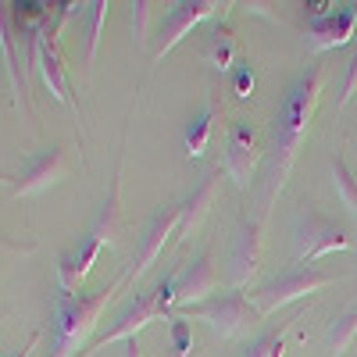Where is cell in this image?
<instances>
[{"instance_id": "cell-1", "label": "cell", "mask_w": 357, "mask_h": 357, "mask_svg": "<svg viewBox=\"0 0 357 357\" xmlns=\"http://www.w3.org/2000/svg\"><path fill=\"white\" fill-rule=\"evenodd\" d=\"M325 65H311L301 79H296L272 118V139H268V151H264V175H261V218H268L272 204L279 200V193L289 183V172L296 165V151L311 129V118L318 111L321 100V89H325Z\"/></svg>"}, {"instance_id": "cell-2", "label": "cell", "mask_w": 357, "mask_h": 357, "mask_svg": "<svg viewBox=\"0 0 357 357\" xmlns=\"http://www.w3.org/2000/svg\"><path fill=\"white\" fill-rule=\"evenodd\" d=\"M129 279H132V264L126 268V272H118L107 286H100L97 293L57 296V304H54V357H75V350L89 340V333L97 329L104 307L122 293V286Z\"/></svg>"}, {"instance_id": "cell-3", "label": "cell", "mask_w": 357, "mask_h": 357, "mask_svg": "<svg viewBox=\"0 0 357 357\" xmlns=\"http://www.w3.org/2000/svg\"><path fill=\"white\" fill-rule=\"evenodd\" d=\"M161 314H172V279H168V282H158L151 293H139L136 301L114 318L111 329L89 343V350H86L82 357H93V354L107 350L111 343H129V340H136V333H143L146 325L158 321Z\"/></svg>"}, {"instance_id": "cell-4", "label": "cell", "mask_w": 357, "mask_h": 357, "mask_svg": "<svg viewBox=\"0 0 357 357\" xmlns=\"http://www.w3.org/2000/svg\"><path fill=\"white\" fill-rule=\"evenodd\" d=\"M340 275H329V272H318L314 264H301V268H289V272L275 275L272 282H264L261 289L250 293V301H254V311L261 318H268L272 311L293 304V301H304V296L311 293H321L325 286H333Z\"/></svg>"}, {"instance_id": "cell-5", "label": "cell", "mask_w": 357, "mask_h": 357, "mask_svg": "<svg viewBox=\"0 0 357 357\" xmlns=\"http://www.w3.org/2000/svg\"><path fill=\"white\" fill-rule=\"evenodd\" d=\"M293 247H296L293 250L296 264H314L318 257L333 254V250H350L354 240L347 229H340L336 222L321 218L314 207H307V215H301L293 225Z\"/></svg>"}, {"instance_id": "cell-6", "label": "cell", "mask_w": 357, "mask_h": 357, "mask_svg": "<svg viewBox=\"0 0 357 357\" xmlns=\"http://www.w3.org/2000/svg\"><path fill=\"white\" fill-rule=\"evenodd\" d=\"M183 314H193L200 321H207L211 329L222 336V340H232L236 333L243 329V325L250 321V314H257L250 307V296L243 289H225V293H215V296H207L204 304H193L186 307Z\"/></svg>"}, {"instance_id": "cell-7", "label": "cell", "mask_w": 357, "mask_h": 357, "mask_svg": "<svg viewBox=\"0 0 357 357\" xmlns=\"http://www.w3.org/2000/svg\"><path fill=\"white\" fill-rule=\"evenodd\" d=\"M215 289H218V272H215L211 250H204L172 275V311L178 314L193 304H204L207 293H215Z\"/></svg>"}, {"instance_id": "cell-8", "label": "cell", "mask_w": 357, "mask_h": 357, "mask_svg": "<svg viewBox=\"0 0 357 357\" xmlns=\"http://www.w3.org/2000/svg\"><path fill=\"white\" fill-rule=\"evenodd\" d=\"M264 151H261V143H257V132L247 126V122H232L229 132H225V175L232 178L240 190L250 186V178H254V168L261 165Z\"/></svg>"}, {"instance_id": "cell-9", "label": "cell", "mask_w": 357, "mask_h": 357, "mask_svg": "<svg viewBox=\"0 0 357 357\" xmlns=\"http://www.w3.org/2000/svg\"><path fill=\"white\" fill-rule=\"evenodd\" d=\"M178 222H183V204H165L161 211L146 222V229L139 236L136 261H132V279H143L158 264V257L165 254V243L178 232Z\"/></svg>"}, {"instance_id": "cell-10", "label": "cell", "mask_w": 357, "mask_h": 357, "mask_svg": "<svg viewBox=\"0 0 357 357\" xmlns=\"http://www.w3.org/2000/svg\"><path fill=\"white\" fill-rule=\"evenodd\" d=\"M218 8H222L218 0H178V4H172V11H168V18H165V25H161V40H158L154 57L161 61L165 54H172L200 22H207Z\"/></svg>"}, {"instance_id": "cell-11", "label": "cell", "mask_w": 357, "mask_h": 357, "mask_svg": "<svg viewBox=\"0 0 357 357\" xmlns=\"http://www.w3.org/2000/svg\"><path fill=\"white\" fill-rule=\"evenodd\" d=\"M68 175V158L61 146H47V151H40L33 161L25 165L22 178H15V186H11V197H33V193H43L47 186L54 183H61V178Z\"/></svg>"}, {"instance_id": "cell-12", "label": "cell", "mask_w": 357, "mask_h": 357, "mask_svg": "<svg viewBox=\"0 0 357 357\" xmlns=\"http://www.w3.org/2000/svg\"><path fill=\"white\" fill-rule=\"evenodd\" d=\"M357 33V15L354 8H343V11H329V15H314L307 22V50L311 54H321V50H333V47H343L350 43Z\"/></svg>"}, {"instance_id": "cell-13", "label": "cell", "mask_w": 357, "mask_h": 357, "mask_svg": "<svg viewBox=\"0 0 357 357\" xmlns=\"http://www.w3.org/2000/svg\"><path fill=\"white\" fill-rule=\"evenodd\" d=\"M261 218H243L240 236H236V247H232V289H247L250 279L257 275L261 268Z\"/></svg>"}, {"instance_id": "cell-14", "label": "cell", "mask_w": 357, "mask_h": 357, "mask_svg": "<svg viewBox=\"0 0 357 357\" xmlns=\"http://www.w3.org/2000/svg\"><path fill=\"white\" fill-rule=\"evenodd\" d=\"M222 178H225V168L218 165V168L207 172V175L200 178V186L183 200V222H178V232H183V236H190V232H197V229H200V222L207 218V211H211L215 200H218Z\"/></svg>"}, {"instance_id": "cell-15", "label": "cell", "mask_w": 357, "mask_h": 357, "mask_svg": "<svg viewBox=\"0 0 357 357\" xmlns=\"http://www.w3.org/2000/svg\"><path fill=\"white\" fill-rule=\"evenodd\" d=\"M118 232H122V165H118L111 186H107V200L100 207V218L93 225V240H100L104 247H118Z\"/></svg>"}, {"instance_id": "cell-16", "label": "cell", "mask_w": 357, "mask_h": 357, "mask_svg": "<svg viewBox=\"0 0 357 357\" xmlns=\"http://www.w3.org/2000/svg\"><path fill=\"white\" fill-rule=\"evenodd\" d=\"M215 126H218V104H215V97H207L204 111L186 126V136H183L190 161H200L207 154V143H211V136H215Z\"/></svg>"}, {"instance_id": "cell-17", "label": "cell", "mask_w": 357, "mask_h": 357, "mask_svg": "<svg viewBox=\"0 0 357 357\" xmlns=\"http://www.w3.org/2000/svg\"><path fill=\"white\" fill-rule=\"evenodd\" d=\"M354 336H357V304H354V307H347L340 318H333L329 333H325V343H329V354H333V357H343V354L350 350Z\"/></svg>"}, {"instance_id": "cell-18", "label": "cell", "mask_w": 357, "mask_h": 357, "mask_svg": "<svg viewBox=\"0 0 357 357\" xmlns=\"http://www.w3.org/2000/svg\"><path fill=\"white\" fill-rule=\"evenodd\" d=\"M236 57H240V43H236V33H232L229 25H218L211 47H207V61H211L218 72H229V68L236 65Z\"/></svg>"}, {"instance_id": "cell-19", "label": "cell", "mask_w": 357, "mask_h": 357, "mask_svg": "<svg viewBox=\"0 0 357 357\" xmlns=\"http://www.w3.org/2000/svg\"><path fill=\"white\" fill-rule=\"evenodd\" d=\"M0 50H4V68H8L15 107H25V86L18 79V65H15V50H11V33H8V11H4V4H0Z\"/></svg>"}, {"instance_id": "cell-20", "label": "cell", "mask_w": 357, "mask_h": 357, "mask_svg": "<svg viewBox=\"0 0 357 357\" xmlns=\"http://www.w3.org/2000/svg\"><path fill=\"white\" fill-rule=\"evenodd\" d=\"M333 190H336L340 204L350 211V218L357 222V178H354L347 158H336V161H333Z\"/></svg>"}, {"instance_id": "cell-21", "label": "cell", "mask_w": 357, "mask_h": 357, "mask_svg": "<svg viewBox=\"0 0 357 357\" xmlns=\"http://www.w3.org/2000/svg\"><path fill=\"white\" fill-rule=\"evenodd\" d=\"M111 15V4L107 0H97L89 4V40H86V72H93L97 65V50H100V33H104V22Z\"/></svg>"}, {"instance_id": "cell-22", "label": "cell", "mask_w": 357, "mask_h": 357, "mask_svg": "<svg viewBox=\"0 0 357 357\" xmlns=\"http://www.w3.org/2000/svg\"><path fill=\"white\" fill-rule=\"evenodd\" d=\"M104 250V243L100 240H93V236H82L79 240V247L72 250V261H75V268H79V275H82V282H86V275L93 272V264H97V254Z\"/></svg>"}, {"instance_id": "cell-23", "label": "cell", "mask_w": 357, "mask_h": 357, "mask_svg": "<svg viewBox=\"0 0 357 357\" xmlns=\"http://www.w3.org/2000/svg\"><path fill=\"white\" fill-rule=\"evenodd\" d=\"M247 357H286V329L261 336V340L250 347V354H247Z\"/></svg>"}, {"instance_id": "cell-24", "label": "cell", "mask_w": 357, "mask_h": 357, "mask_svg": "<svg viewBox=\"0 0 357 357\" xmlns=\"http://www.w3.org/2000/svg\"><path fill=\"white\" fill-rule=\"evenodd\" d=\"M172 343H175V357H190L193 333H190V321L183 314H172Z\"/></svg>"}, {"instance_id": "cell-25", "label": "cell", "mask_w": 357, "mask_h": 357, "mask_svg": "<svg viewBox=\"0 0 357 357\" xmlns=\"http://www.w3.org/2000/svg\"><path fill=\"white\" fill-rule=\"evenodd\" d=\"M354 93H357V47H354L350 61H347V75H343V86H340V104H336V114H343V111H347V104L354 100Z\"/></svg>"}, {"instance_id": "cell-26", "label": "cell", "mask_w": 357, "mask_h": 357, "mask_svg": "<svg viewBox=\"0 0 357 357\" xmlns=\"http://www.w3.org/2000/svg\"><path fill=\"white\" fill-rule=\"evenodd\" d=\"M151 0H136L132 4V40H136V47H143V40H146V22H151Z\"/></svg>"}, {"instance_id": "cell-27", "label": "cell", "mask_w": 357, "mask_h": 357, "mask_svg": "<svg viewBox=\"0 0 357 357\" xmlns=\"http://www.w3.org/2000/svg\"><path fill=\"white\" fill-rule=\"evenodd\" d=\"M250 93H254V72H250L247 61H240V65H236V97L247 100Z\"/></svg>"}, {"instance_id": "cell-28", "label": "cell", "mask_w": 357, "mask_h": 357, "mask_svg": "<svg viewBox=\"0 0 357 357\" xmlns=\"http://www.w3.org/2000/svg\"><path fill=\"white\" fill-rule=\"evenodd\" d=\"M40 340H43V333H40V329H36V333H33V336H29V340H25V347H22V350H15V354H11V357H33V350H36V347H40Z\"/></svg>"}, {"instance_id": "cell-29", "label": "cell", "mask_w": 357, "mask_h": 357, "mask_svg": "<svg viewBox=\"0 0 357 357\" xmlns=\"http://www.w3.org/2000/svg\"><path fill=\"white\" fill-rule=\"evenodd\" d=\"M8 183L15 186V178H11V175H4V172H0V186H8Z\"/></svg>"}, {"instance_id": "cell-30", "label": "cell", "mask_w": 357, "mask_h": 357, "mask_svg": "<svg viewBox=\"0 0 357 357\" xmlns=\"http://www.w3.org/2000/svg\"><path fill=\"white\" fill-rule=\"evenodd\" d=\"M4 318H8V314H0V325H4Z\"/></svg>"}]
</instances>
